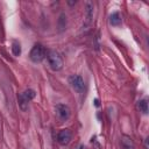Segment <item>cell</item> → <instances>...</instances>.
<instances>
[{
  "mask_svg": "<svg viewBox=\"0 0 149 149\" xmlns=\"http://www.w3.org/2000/svg\"><path fill=\"white\" fill-rule=\"evenodd\" d=\"M93 19V3L91 1L86 2V9H85V20H84V26L87 27Z\"/></svg>",
  "mask_w": 149,
  "mask_h": 149,
  "instance_id": "8992f818",
  "label": "cell"
},
{
  "mask_svg": "<svg viewBox=\"0 0 149 149\" xmlns=\"http://www.w3.org/2000/svg\"><path fill=\"white\" fill-rule=\"evenodd\" d=\"M69 84L78 93H81L84 91V79L79 74H72V76H70L69 77Z\"/></svg>",
  "mask_w": 149,
  "mask_h": 149,
  "instance_id": "277c9868",
  "label": "cell"
},
{
  "mask_svg": "<svg viewBox=\"0 0 149 149\" xmlns=\"http://www.w3.org/2000/svg\"><path fill=\"white\" fill-rule=\"evenodd\" d=\"M19 105H20V107H21V109H22V111H26V109L28 108V101L23 98L22 93L19 95Z\"/></svg>",
  "mask_w": 149,
  "mask_h": 149,
  "instance_id": "8fae6325",
  "label": "cell"
},
{
  "mask_svg": "<svg viewBox=\"0 0 149 149\" xmlns=\"http://www.w3.org/2000/svg\"><path fill=\"white\" fill-rule=\"evenodd\" d=\"M55 112H56V116L57 119L63 122V121H66L70 115H71V111L69 108V106L64 105V104H57L55 106Z\"/></svg>",
  "mask_w": 149,
  "mask_h": 149,
  "instance_id": "3957f363",
  "label": "cell"
},
{
  "mask_svg": "<svg viewBox=\"0 0 149 149\" xmlns=\"http://www.w3.org/2000/svg\"><path fill=\"white\" fill-rule=\"evenodd\" d=\"M22 95H23V98L29 102L30 100H33L34 98H35V95H36V93H35V91L34 90H31V88H28V90H26L23 93H22Z\"/></svg>",
  "mask_w": 149,
  "mask_h": 149,
  "instance_id": "ba28073f",
  "label": "cell"
},
{
  "mask_svg": "<svg viewBox=\"0 0 149 149\" xmlns=\"http://www.w3.org/2000/svg\"><path fill=\"white\" fill-rule=\"evenodd\" d=\"M137 107H139V109H140L143 114H147V113H148V101H147V99L140 100V101L137 102Z\"/></svg>",
  "mask_w": 149,
  "mask_h": 149,
  "instance_id": "9c48e42d",
  "label": "cell"
},
{
  "mask_svg": "<svg viewBox=\"0 0 149 149\" xmlns=\"http://www.w3.org/2000/svg\"><path fill=\"white\" fill-rule=\"evenodd\" d=\"M109 23L112 26H114V27H118V26L121 24V16H120V14L118 12L111 14V16H109Z\"/></svg>",
  "mask_w": 149,
  "mask_h": 149,
  "instance_id": "52a82bcc",
  "label": "cell"
},
{
  "mask_svg": "<svg viewBox=\"0 0 149 149\" xmlns=\"http://www.w3.org/2000/svg\"><path fill=\"white\" fill-rule=\"evenodd\" d=\"M12 52L14 56H20L21 54V45L19 42H13L12 43Z\"/></svg>",
  "mask_w": 149,
  "mask_h": 149,
  "instance_id": "30bf717a",
  "label": "cell"
},
{
  "mask_svg": "<svg viewBox=\"0 0 149 149\" xmlns=\"http://www.w3.org/2000/svg\"><path fill=\"white\" fill-rule=\"evenodd\" d=\"M72 139V133L69 129H62L57 135V141L61 146H66Z\"/></svg>",
  "mask_w": 149,
  "mask_h": 149,
  "instance_id": "5b68a950",
  "label": "cell"
},
{
  "mask_svg": "<svg viewBox=\"0 0 149 149\" xmlns=\"http://www.w3.org/2000/svg\"><path fill=\"white\" fill-rule=\"evenodd\" d=\"M47 58H48V63H49V66L51 70L59 71L63 69V59L57 51L50 50L47 55Z\"/></svg>",
  "mask_w": 149,
  "mask_h": 149,
  "instance_id": "6da1fadb",
  "label": "cell"
},
{
  "mask_svg": "<svg viewBox=\"0 0 149 149\" xmlns=\"http://www.w3.org/2000/svg\"><path fill=\"white\" fill-rule=\"evenodd\" d=\"M29 58L34 62V63H41L44 58H45V48L37 43L35 44L31 50H30V54H29Z\"/></svg>",
  "mask_w": 149,
  "mask_h": 149,
  "instance_id": "7a4b0ae2",
  "label": "cell"
},
{
  "mask_svg": "<svg viewBox=\"0 0 149 149\" xmlns=\"http://www.w3.org/2000/svg\"><path fill=\"white\" fill-rule=\"evenodd\" d=\"M122 147H123V149H134L133 142L128 137H123V140H122Z\"/></svg>",
  "mask_w": 149,
  "mask_h": 149,
  "instance_id": "7c38bea8",
  "label": "cell"
},
{
  "mask_svg": "<svg viewBox=\"0 0 149 149\" xmlns=\"http://www.w3.org/2000/svg\"><path fill=\"white\" fill-rule=\"evenodd\" d=\"M94 105H95L97 107L100 105V104H99V99H94Z\"/></svg>",
  "mask_w": 149,
  "mask_h": 149,
  "instance_id": "4fadbf2b",
  "label": "cell"
}]
</instances>
